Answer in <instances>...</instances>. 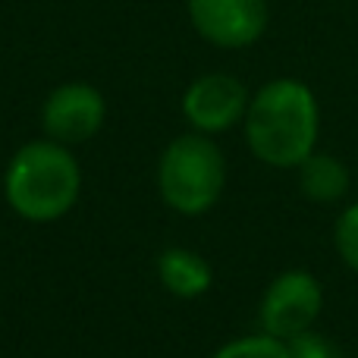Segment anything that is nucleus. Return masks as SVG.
Instances as JSON below:
<instances>
[{"label":"nucleus","mask_w":358,"mask_h":358,"mask_svg":"<svg viewBox=\"0 0 358 358\" xmlns=\"http://www.w3.org/2000/svg\"><path fill=\"white\" fill-rule=\"evenodd\" d=\"M242 136L255 161L273 170H296L317 151L321 104L315 88L296 76L267 79L252 92Z\"/></svg>","instance_id":"1"},{"label":"nucleus","mask_w":358,"mask_h":358,"mask_svg":"<svg viewBox=\"0 0 358 358\" xmlns=\"http://www.w3.org/2000/svg\"><path fill=\"white\" fill-rule=\"evenodd\" d=\"M82 167L73 148L41 136L19 145L3 170V198L25 223H57L79 204Z\"/></svg>","instance_id":"2"},{"label":"nucleus","mask_w":358,"mask_h":358,"mask_svg":"<svg viewBox=\"0 0 358 358\" xmlns=\"http://www.w3.org/2000/svg\"><path fill=\"white\" fill-rule=\"evenodd\" d=\"M227 189V155L214 136L182 132L164 145L157 157L161 201L179 217H204Z\"/></svg>","instance_id":"3"},{"label":"nucleus","mask_w":358,"mask_h":358,"mask_svg":"<svg viewBox=\"0 0 358 358\" xmlns=\"http://www.w3.org/2000/svg\"><path fill=\"white\" fill-rule=\"evenodd\" d=\"M324 311V286L311 271L289 267L280 271L264 286L258 302L261 334H271L277 340L289 343L292 336L315 330L317 317Z\"/></svg>","instance_id":"4"},{"label":"nucleus","mask_w":358,"mask_h":358,"mask_svg":"<svg viewBox=\"0 0 358 358\" xmlns=\"http://www.w3.org/2000/svg\"><path fill=\"white\" fill-rule=\"evenodd\" d=\"M189 25L204 44L220 50H245L264 38L271 25L267 0H185Z\"/></svg>","instance_id":"5"},{"label":"nucleus","mask_w":358,"mask_h":358,"mask_svg":"<svg viewBox=\"0 0 358 358\" xmlns=\"http://www.w3.org/2000/svg\"><path fill=\"white\" fill-rule=\"evenodd\" d=\"M252 92L248 85L233 73H201L185 85L182 98H179V110L182 120L189 123L192 132L201 136H223V132L242 126L248 110Z\"/></svg>","instance_id":"6"},{"label":"nucleus","mask_w":358,"mask_h":358,"mask_svg":"<svg viewBox=\"0 0 358 358\" xmlns=\"http://www.w3.org/2000/svg\"><path fill=\"white\" fill-rule=\"evenodd\" d=\"M38 120H41V132L48 138L66 145V148H76V145L92 142L104 129L107 98L92 82H60L48 92Z\"/></svg>","instance_id":"7"},{"label":"nucleus","mask_w":358,"mask_h":358,"mask_svg":"<svg viewBox=\"0 0 358 358\" xmlns=\"http://www.w3.org/2000/svg\"><path fill=\"white\" fill-rule=\"evenodd\" d=\"M157 280L161 286L176 299H201L214 286V267L204 255L192 252V248L173 245L164 248L157 255Z\"/></svg>","instance_id":"8"},{"label":"nucleus","mask_w":358,"mask_h":358,"mask_svg":"<svg viewBox=\"0 0 358 358\" xmlns=\"http://www.w3.org/2000/svg\"><path fill=\"white\" fill-rule=\"evenodd\" d=\"M296 182L305 201L340 204L352 189V173L343 157L330 155V151H315L296 167Z\"/></svg>","instance_id":"9"},{"label":"nucleus","mask_w":358,"mask_h":358,"mask_svg":"<svg viewBox=\"0 0 358 358\" xmlns=\"http://www.w3.org/2000/svg\"><path fill=\"white\" fill-rule=\"evenodd\" d=\"M210 358H289V343L277 340L271 334H248L223 343Z\"/></svg>","instance_id":"10"},{"label":"nucleus","mask_w":358,"mask_h":358,"mask_svg":"<svg viewBox=\"0 0 358 358\" xmlns=\"http://www.w3.org/2000/svg\"><path fill=\"white\" fill-rule=\"evenodd\" d=\"M334 248L340 261L352 273H358V201L346 204L334 223Z\"/></svg>","instance_id":"11"},{"label":"nucleus","mask_w":358,"mask_h":358,"mask_svg":"<svg viewBox=\"0 0 358 358\" xmlns=\"http://www.w3.org/2000/svg\"><path fill=\"white\" fill-rule=\"evenodd\" d=\"M289 358H346V355L330 336L308 330V334H299L289 340Z\"/></svg>","instance_id":"12"}]
</instances>
